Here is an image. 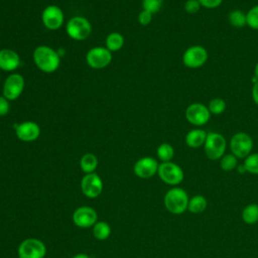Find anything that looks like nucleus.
<instances>
[{
    "instance_id": "obj_5",
    "label": "nucleus",
    "mask_w": 258,
    "mask_h": 258,
    "mask_svg": "<svg viewBox=\"0 0 258 258\" xmlns=\"http://www.w3.org/2000/svg\"><path fill=\"white\" fill-rule=\"evenodd\" d=\"M230 150L238 159H245L253 149V139L246 132H237L230 139Z\"/></svg>"
},
{
    "instance_id": "obj_13",
    "label": "nucleus",
    "mask_w": 258,
    "mask_h": 258,
    "mask_svg": "<svg viewBox=\"0 0 258 258\" xmlns=\"http://www.w3.org/2000/svg\"><path fill=\"white\" fill-rule=\"evenodd\" d=\"M81 189L89 199L98 198L103 191V180L96 172L87 173L81 180Z\"/></svg>"
},
{
    "instance_id": "obj_10",
    "label": "nucleus",
    "mask_w": 258,
    "mask_h": 258,
    "mask_svg": "<svg viewBox=\"0 0 258 258\" xmlns=\"http://www.w3.org/2000/svg\"><path fill=\"white\" fill-rule=\"evenodd\" d=\"M209 58L208 50L199 44L187 47L182 54V63L188 69H198L203 67Z\"/></svg>"
},
{
    "instance_id": "obj_29",
    "label": "nucleus",
    "mask_w": 258,
    "mask_h": 258,
    "mask_svg": "<svg viewBox=\"0 0 258 258\" xmlns=\"http://www.w3.org/2000/svg\"><path fill=\"white\" fill-rule=\"evenodd\" d=\"M247 25L253 30H258V5L251 7L246 13Z\"/></svg>"
},
{
    "instance_id": "obj_6",
    "label": "nucleus",
    "mask_w": 258,
    "mask_h": 258,
    "mask_svg": "<svg viewBox=\"0 0 258 258\" xmlns=\"http://www.w3.org/2000/svg\"><path fill=\"white\" fill-rule=\"evenodd\" d=\"M157 174L164 183L173 186L181 183L184 178V172L182 168L172 161L161 162L158 166Z\"/></svg>"
},
{
    "instance_id": "obj_32",
    "label": "nucleus",
    "mask_w": 258,
    "mask_h": 258,
    "mask_svg": "<svg viewBox=\"0 0 258 258\" xmlns=\"http://www.w3.org/2000/svg\"><path fill=\"white\" fill-rule=\"evenodd\" d=\"M152 16H153L152 13H150V12H148V11L142 9V11L139 12L138 17H137L138 23L141 24V25H143V26H146V25H148V24L151 22Z\"/></svg>"
},
{
    "instance_id": "obj_14",
    "label": "nucleus",
    "mask_w": 258,
    "mask_h": 258,
    "mask_svg": "<svg viewBox=\"0 0 258 258\" xmlns=\"http://www.w3.org/2000/svg\"><path fill=\"white\" fill-rule=\"evenodd\" d=\"M97 212L95 211V209L89 206L79 207L73 213V222L79 228H91L97 223Z\"/></svg>"
},
{
    "instance_id": "obj_19",
    "label": "nucleus",
    "mask_w": 258,
    "mask_h": 258,
    "mask_svg": "<svg viewBox=\"0 0 258 258\" xmlns=\"http://www.w3.org/2000/svg\"><path fill=\"white\" fill-rule=\"evenodd\" d=\"M208 207L207 199L202 195H195L188 200L187 211L191 214H202Z\"/></svg>"
},
{
    "instance_id": "obj_23",
    "label": "nucleus",
    "mask_w": 258,
    "mask_h": 258,
    "mask_svg": "<svg viewBox=\"0 0 258 258\" xmlns=\"http://www.w3.org/2000/svg\"><path fill=\"white\" fill-rule=\"evenodd\" d=\"M156 155L161 162L171 161L174 156V148L170 143L163 142L158 145L156 149Z\"/></svg>"
},
{
    "instance_id": "obj_11",
    "label": "nucleus",
    "mask_w": 258,
    "mask_h": 258,
    "mask_svg": "<svg viewBox=\"0 0 258 258\" xmlns=\"http://www.w3.org/2000/svg\"><path fill=\"white\" fill-rule=\"evenodd\" d=\"M24 86L25 81L23 76L18 73H12L4 81L2 95L9 101H14L21 96Z\"/></svg>"
},
{
    "instance_id": "obj_30",
    "label": "nucleus",
    "mask_w": 258,
    "mask_h": 258,
    "mask_svg": "<svg viewBox=\"0 0 258 258\" xmlns=\"http://www.w3.org/2000/svg\"><path fill=\"white\" fill-rule=\"evenodd\" d=\"M163 4V0H142V8L152 14L157 13Z\"/></svg>"
},
{
    "instance_id": "obj_15",
    "label": "nucleus",
    "mask_w": 258,
    "mask_h": 258,
    "mask_svg": "<svg viewBox=\"0 0 258 258\" xmlns=\"http://www.w3.org/2000/svg\"><path fill=\"white\" fill-rule=\"evenodd\" d=\"M159 163L154 157L143 156L139 158L133 165V171L139 178L147 179L157 173Z\"/></svg>"
},
{
    "instance_id": "obj_37",
    "label": "nucleus",
    "mask_w": 258,
    "mask_h": 258,
    "mask_svg": "<svg viewBox=\"0 0 258 258\" xmlns=\"http://www.w3.org/2000/svg\"><path fill=\"white\" fill-rule=\"evenodd\" d=\"M254 77L258 80V61L256 62L255 68H254Z\"/></svg>"
},
{
    "instance_id": "obj_21",
    "label": "nucleus",
    "mask_w": 258,
    "mask_h": 258,
    "mask_svg": "<svg viewBox=\"0 0 258 258\" xmlns=\"http://www.w3.org/2000/svg\"><path fill=\"white\" fill-rule=\"evenodd\" d=\"M80 167L83 172L92 173L95 172L98 167V158L93 153H85L80 159Z\"/></svg>"
},
{
    "instance_id": "obj_16",
    "label": "nucleus",
    "mask_w": 258,
    "mask_h": 258,
    "mask_svg": "<svg viewBox=\"0 0 258 258\" xmlns=\"http://www.w3.org/2000/svg\"><path fill=\"white\" fill-rule=\"evenodd\" d=\"M16 137L23 142H33L40 135V127L36 122L24 121L14 125Z\"/></svg>"
},
{
    "instance_id": "obj_33",
    "label": "nucleus",
    "mask_w": 258,
    "mask_h": 258,
    "mask_svg": "<svg viewBox=\"0 0 258 258\" xmlns=\"http://www.w3.org/2000/svg\"><path fill=\"white\" fill-rule=\"evenodd\" d=\"M10 111V101L3 95L0 96V116H5Z\"/></svg>"
},
{
    "instance_id": "obj_25",
    "label": "nucleus",
    "mask_w": 258,
    "mask_h": 258,
    "mask_svg": "<svg viewBox=\"0 0 258 258\" xmlns=\"http://www.w3.org/2000/svg\"><path fill=\"white\" fill-rule=\"evenodd\" d=\"M228 20L231 26L235 28H242L247 25L246 20V13H244L240 9H234L232 10L228 15Z\"/></svg>"
},
{
    "instance_id": "obj_31",
    "label": "nucleus",
    "mask_w": 258,
    "mask_h": 258,
    "mask_svg": "<svg viewBox=\"0 0 258 258\" xmlns=\"http://www.w3.org/2000/svg\"><path fill=\"white\" fill-rule=\"evenodd\" d=\"M201 3L199 0H186L183 4V8L188 14H196L201 9Z\"/></svg>"
},
{
    "instance_id": "obj_9",
    "label": "nucleus",
    "mask_w": 258,
    "mask_h": 258,
    "mask_svg": "<svg viewBox=\"0 0 258 258\" xmlns=\"http://www.w3.org/2000/svg\"><path fill=\"white\" fill-rule=\"evenodd\" d=\"M184 115L186 121L189 124L196 127H202L210 121L212 114L210 113L208 106L199 102H195L186 107Z\"/></svg>"
},
{
    "instance_id": "obj_38",
    "label": "nucleus",
    "mask_w": 258,
    "mask_h": 258,
    "mask_svg": "<svg viewBox=\"0 0 258 258\" xmlns=\"http://www.w3.org/2000/svg\"><path fill=\"white\" fill-rule=\"evenodd\" d=\"M0 49H1V48H0Z\"/></svg>"
},
{
    "instance_id": "obj_26",
    "label": "nucleus",
    "mask_w": 258,
    "mask_h": 258,
    "mask_svg": "<svg viewBox=\"0 0 258 258\" xmlns=\"http://www.w3.org/2000/svg\"><path fill=\"white\" fill-rule=\"evenodd\" d=\"M220 166L224 171H232L238 166V158L232 153H225L220 158Z\"/></svg>"
},
{
    "instance_id": "obj_35",
    "label": "nucleus",
    "mask_w": 258,
    "mask_h": 258,
    "mask_svg": "<svg viewBox=\"0 0 258 258\" xmlns=\"http://www.w3.org/2000/svg\"><path fill=\"white\" fill-rule=\"evenodd\" d=\"M252 99L254 103L258 106V81L253 84L252 87Z\"/></svg>"
},
{
    "instance_id": "obj_20",
    "label": "nucleus",
    "mask_w": 258,
    "mask_h": 258,
    "mask_svg": "<svg viewBox=\"0 0 258 258\" xmlns=\"http://www.w3.org/2000/svg\"><path fill=\"white\" fill-rule=\"evenodd\" d=\"M125 39L120 32H111L105 39V46L112 52L120 50L124 45Z\"/></svg>"
},
{
    "instance_id": "obj_17",
    "label": "nucleus",
    "mask_w": 258,
    "mask_h": 258,
    "mask_svg": "<svg viewBox=\"0 0 258 258\" xmlns=\"http://www.w3.org/2000/svg\"><path fill=\"white\" fill-rule=\"evenodd\" d=\"M21 63L19 54L10 48L0 49V71L14 72Z\"/></svg>"
},
{
    "instance_id": "obj_2",
    "label": "nucleus",
    "mask_w": 258,
    "mask_h": 258,
    "mask_svg": "<svg viewBox=\"0 0 258 258\" xmlns=\"http://www.w3.org/2000/svg\"><path fill=\"white\" fill-rule=\"evenodd\" d=\"M188 200L189 198L187 192L183 188L173 186L166 191L163 203L165 209L169 213L173 215H180L187 210Z\"/></svg>"
},
{
    "instance_id": "obj_4",
    "label": "nucleus",
    "mask_w": 258,
    "mask_h": 258,
    "mask_svg": "<svg viewBox=\"0 0 258 258\" xmlns=\"http://www.w3.org/2000/svg\"><path fill=\"white\" fill-rule=\"evenodd\" d=\"M66 32L70 38L82 41L91 35L92 24L84 16H74L68 21L66 25Z\"/></svg>"
},
{
    "instance_id": "obj_1",
    "label": "nucleus",
    "mask_w": 258,
    "mask_h": 258,
    "mask_svg": "<svg viewBox=\"0 0 258 258\" xmlns=\"http://www.w3.org/2000/svg\"><path fill=\"white\" fill-rule=\"evenodd\" d=\"M32 59L36 68L46 74L54 73L60 64V55L57 50L48 45H38L32 53Z\"/></svg>"
},
{
    "instance_id": "obj_28",
    "label": "nucleus",
    "mask_w": 258,
    "mask_h": 258,
    "mask_svg": "<svg viewBox=\"0 0 258 258\" xmlns=\"http://www.w3.org/2000/svg\"><path fill=\"white\" fill-rule=\"evenodd\" d=\"M247 172L258 174V153H250L243 162Z\"/></svg>"
},
{
    "instance_id": "obj_3",
    "label": "nucleus",
    "mask_w": 258,
    "mask_h": 258,
    "mask_svg": "<svg viewBox=\"0 0 258 258\" xmlns=\"http://www.w3.org/2000/svg\"><path fill=\"white\" fill-rule=\"evenodd\" d=\"M227 141L223 134L209 132L204 144V151L210 160H220L226 153Z\"/></svg>"
},
{
    "instance_id": "obj_34",
    "label": "nucleus",
    "mask_w": 258,
    "mask_h": 258,
    "mask_svg": "<svg viewBox=\"0 0 258 258\" xmlns=\"http://www.w3.org/2000/svg\"><path fill=\"white\" fill-rule=\"evenodd\" d=\"M202 7H205L207 9H215L219 7L223 0H199Z\"/></svg>"
},
{
    "instance_id": "obj_12",
    "label": "nucleus",
    "mask_w": 258,
    "mask_h": 258,
    "mask_svg": "<svg viewBox=\"0 0 258 258\" xmlns=\"http://www.w3.org/2000/svg\"><path fill=\"white\" fill-rule=\"evenodd\" d=\"M64 21V14L60 7L56 5H47L41 13V22L48 30H57Z\"/></svg>"
},
{
    "instance_id": "obj_18",
    "label": "nucleus",
    "mask_w": 258,
    "mask_h": 258,
    "mask_svg": "<svg viewBox=\"0 0 258 258\" xmlns=\"http://www.w3.org/2000/svg\"><path fill=\"white\" fill-rule=\"evenodd\" d=\"M207 135L208 132L205 129L201 127H196L185 134L184 142L189 148H200L204 146Z\"/></svg>"
},
{
    "instance_id": "obj_27",
    "label": "nucleus",
    "mask_w": 258,
    "mask_h": 258,
    "mask_svg": "<svg viewBox=\"0 0 258 258\" xmlns=\"http://www.w3.org/2000/svg\"><path fill=\"white\" fill-rule=\"evenodd\" d=\"M226 102L222 98H213L209 104H208V109L211 114L213 115H221L222 113L225 112L226 110Z\"/></svg>"
},
{
    "instance_id": "obj_22",
    "label": "nucleus",
    "mask_w": 258,
    "mask_h": 258,
    "mask_svg": "<svg viewBox=\"0 0 258 258\" xmlns=\"http://www.w3.org/2000/svg\"><path fill=\"white\" fill-rule=\"evenodd\" d=\"M242 220L245 224L254 225L258 222V204L252 203L247 205L241 213Z\"/></svg>"
},
{
    "instance_id": "obj_7",
    "label": "nucleus",
    "mask_w": 258,
    "mask_h": 258,
    "mask_svg": "<svg viewBox=\"0 0 258 258\" xmlns=\"http://www.w3.org/2000/svg\"><path fill=\"white\" fill-rule=\"evenodd\" d=\"M112 52L106 46H95L86 53L87 64L94 70H101L108 67L112 61Z\"/></svg>"
},
{
    "instance_id": "obj_24",
    "label": "nucleus",
    "mask_w": 258,
    "mask_h": 258,
    "mask_svg": "<svg viewBox=\"0 0 258 258\" xmlns=\"http://www.w3.org/2000/svg\"><path fill=\"white\" fill-rule=\"evenodd\" d=\"M93 235L96 239L103 241L111 235V227L105 221H99L93 226Z\"/></svg>"
},
{
    "instance_id": "obj_8",
    "label": "nucleus",
    "mask_w": 258,
    "mask_h": 258,
    "mask_svg": "<svg viewBox=\"0 0 258 258\" xmlns=\"http://www.w3.org/2000/svg\"><path fill=\"white\" fill-rule=\"evenodd\" d=\"M19 258H44L46 247L44 243L36 238H27L18 246Z\"/></svg>"
},
{
    "instance_id": "obj_36",
    "label": "nucleus",
    "mask_w": 258,
    "mask_h": 258,
    "mask_svg": "<svg viewBox=\"0 0 258 258\" xmlns=\"http://www.w3.org/2000/svg\"><path fill=\"white\" fill-rule=\"evenodd\" d=\"M72 258H91L88 254H85V253H79V254H77V255H75V256H73Z\"/></svg>"
}]
</instances>
